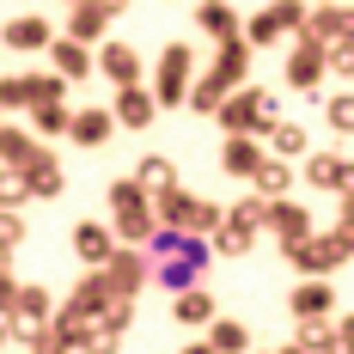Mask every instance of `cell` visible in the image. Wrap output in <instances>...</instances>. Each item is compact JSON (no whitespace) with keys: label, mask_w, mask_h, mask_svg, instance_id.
<instances>
[{"label":"cell","mask_w":354,"mask_h":354,"mask_svg":"<svg viewBox=\"0 0 354 354\" xmlns=\"http://www.w3.org/2000/svg\"><path fill=\"white\" fill-rule=\"evenodd\" d=\"M147 263H153V281H159V287L189 293V287H202V269L214 263V245H208V239H196V232L159 226V232L147 239Z\"/></svg>","instance_id":"obj_1"},{"label":"cell","mask_w":354,"mask_h":354,"mask_svg":"<svg viewBox=\"0 0 354 354\" xmlns=\"http://www.w3.org/2000/svg\"><path fill=\"white\" fill-rule=\"evenodd\" d=\"M153 214H159V226H171V232H196V239H214L220 220H226L220 202L189 196V189H165V196H153Z\"/></svg>","instance_id":"obj_2"},{"label":"cell","mask_w":354,"mask_h":354,"mask_svg":"<svg viewBox=\"0 0 354 354\" xmlns=\"http://www.w3.org/2000/svg\"><path fill=\"white\" fill-rule=\"evenodd\" d=\"M281 116H275V92L269 86H239V92H226V104H220V129L226 135H269Z\"/></svg>","instance_id":"obj_3"},{"label":"cell","mask_w":354,"mask_h":354,"mask_svg":"<svg viewBox=\"0 0 354 354\" xmlns=\"http://www.w3.org/2000/svg\"><path fill=\"white\" fill-rule=\"evenodd\" d=\"M306 0H269L263 12H250L245 19V43L250 49H269V43H287V37H299L306 31Z\"/></svg>","instance_id":"obj_4"},{"label":"cell","mask_w":354,"mask_h":354,"mask_svg":"<svg viewBox=\"0 0 354 354\" xmlns=\"http://www.w3.org/2000/svg\"><path fill=\"white\" fill-rule=\"evenodd\" d=\"M189 73H196V49H189V43H165V49H159V73H153V98H159V110L189 98Z\"/></svg>","instance_id":"obj_5"},{"label":"cell","mask_w":354,"mask_h":354,"mask_svg":"<svg viewBox=\"0 0 354 354\" xmlns=\"http://www.w3.org/2000/svg\"><path fill=\"white\" fill-rule=\"evenodd\" d=\"M318 49H330V43H354V0H318L312 12H306V31Z\"/></svg>","instance_id":"obj_6"},{"label":"cell","mask_w":354,"mask_h":354,"mask_svg":"<svg viewBox=\"0 0 354 354\" xmlns=\"http://www.w3.org/2000/svg\"><path fill=\"white\" fill-rule=\"evenodd\" d=\"M98 275H104L110 299H129V306H135V293L147 287V275H153V269H147V250H135V245H116V257H110V263L98 269Z\"/></svg>","instance_id":"obj_7"},{"label":"cell","mask_w":354,"mask_h":354,"mask_svg":"<svg viewBox=\"0 0 354 354\" xmlns=\"http://www.w3.org/2000/svg\"><path fill=\"white\" fill-rule=\"evenodd\" d=\"M287 263H293V269H306V275H312V281H324V275H330V269H336V263H348L354 250L342 245V239H336V232H312V239H306V245H293V250H281Z\"/></svg>","instance_id":"obj_8"},{"label":"cell","mask_w":354,"mask_h":354,"mask_svg":"<svg viewBox=\"0 0 354 354\" xmlns=\"http://www.w3.org/2000/svg\"><path fill=\"white\" fill-rule=\"evenodd\" d=\"M263 226L281 239V250H293V245H306V239H312V208H306V202H293V196H281V202H269V208H263Z\"/></svg>","instance_id":"obj_9"},{"label":"cell","mask_w":354,"mask_h":354,"mask_svg":"<svg viewBox=\"0 0 354 354\" xmlns=\"http://www.w3.org/2000/svg\"><path fill=\"white\" fill-rule=\"evenodd\" d=\"M306 183L330 196H354V159L342 153H306Z\"/></svg>","instance_id":"obj_10"},{"label":"cell","mask_w":354,"mask_h":354,"mask_svg":"<svg viewBox=\"0 0 354 354\" xmlns=\"http://www.w3.org/2000/svg\"><path fill=\"white\" fill-rule=\"evenodd\" d=\"M281 73H287V86H293V92H318V86H324V49L312 43V37H293Z\"/></svg>","instance_id":"obj_11"},{"label":"cell","mask_w":354,"mask_h":354,"mask_svg":"<svg viewBox=\"0 0 354 354\" xmlns=\"http://www.w3.org/2000/svg\"><path fill=\"white\" fill-rule=\"evenodd\" d=\"M110 306H116V299H110L104 275H98V269H86V275H80V287L68 293V306H62V312H68V318H80V324H98Z\"/></svg>","instance_id":"obj_12"},{"label":"cell","mask_w":354,"mask_h":354,"mask_svg":"<svg viewBox=\"0 0 354 354\" xmlns=\"http://www.w3.org/2000/svg\"><path fill=\"white\" fill-rule=\"evenodd\" d=\"M0 43H6V49H19V55H37V49H49V43H55V31H49V19H43V12H19V19H6V25H0Z\"/></svg>","instance_id":"obj_13"},{"label":"cell","mask_w":354,"mask_h":354,"mask_svg":"<svg viewBox=\"0 0 354 354\" xmlns=\"http://www.w3.org/2000/svg\"><path fill=\"white\" fill-rule=\"evenodd\" d=\"M110 116H116V129H147V122H159V98L147 86H116Z\"/></svg>","instance_id":"obj_14"},{"label":"cell","mask_w":354,"mask_h":354,"mask_svg":"<svg viewBox=\"0 0 354 354\" xmlns=\"http://www.w3.org/2000/svg\"><path fill=\"white\" fill-rule=\"evenodd\" d=\"M73 257L92 263V269H104L110 257H116V232L98 226V220H80V226H73Z\"/></svg>","instance_id":"obj_15"},{"label":"cell","mask_w":354,"mask_h":354,"mask_svg":"<svg viewBox=\"0 0 354 354\" xmlns=\"http://www.w3.org/2000/svg\"><path fill=\"white\" fill-rule=\"evenodd\" d=\"M245 68H250V43H245V31H239V37H226V43H220V55H214L208 73L226 86V92H239V86H245Z\"/></svg>","instance_id":"obj_16"},{"label":"cell","mask_w":354,"mask_h":354,"mask_svg":"<svg viewBox=\"0 0 354 354\" xmlns=\"http://www.w3.org/2000/svg\"><path fill=\"white\" fill-rule=\"evenodd\" d=\"M263 159H269V153L250 141V135H226V147H220V171H226V177H245V183L257 177Z\"/></svg>","instance_id":"obj_17"},{"label":"cell","mask_w":354,"mask_h":354,"mask_svg":"<svg viewBox=\"0 0 354 354\" xmlns=\"http://www.w3.org/2000/svg\"><path fill=\"white\" fill-rule=\"evenodd\" d=\"M98 73H104L110 86H141V55L129 43H104L98 49Z\"/></svg>","instance_id":"obj_18"},{"label":"cell","mask_w":354,"mask_h":354,"mask_svg":"<svg viewBox=\"0 0 354 354\" xmlns=\"http://www.w3.org/2000/svg\"><path fill=\"white\" fill-rule=\"evenodd\" d=\"M49 62H55L62 80H86V73L98 68V55H92L86 43H73V37H55V43H49Z\"/></svg>","instance_id":"obj_19"},{"label":"cell","mask_w":354,"mask_h":354,"mask_svg":"<svg viewBox=\"0 0 354 354\" xmlns=\"http://www.w3.org/2000/svg\"><path fill=\"white\" fill-rule=\"evenodd\" d=\"M62 183H68V171L55 165V153H49V147H37L31 165H25V189H31V196H62Z\"/></svg>","instance_id":"obj_20"},{"label":"cell","mask_w":354,"mask_h":354,"mask_svg":"<svg viewBox=\"0 0 354 354\" xmlns=\"http://www.w3.org/2000/svg\"><path fill=\"white\" fill-rule=\"evenodd\" d=\"M68 135H73L80 147H104L110 135H116V116H110V110H98V104H92V110H73Z\"/></svg>","instance_id":"obj_21"},{"label":"cell","mask_w":354,"mask_h":354,"mask_svg":"<svg viewBox=\"0 0 354 354\" xmlns=\"http://www.w3.org/2000/svg\"><path fill=\"white\" fill-rule=\"evenodd\" d=\"M171 318L183 324V330H208L220 312H214V299L202 293V287H189V293H171Z\"/></svg>","instance_id":"obj_22"},{"label":"cell","mask_w":354,"mask_h":354,"mask_svg":"<svg viewBox=\"0 0 354 354\" xmlns=\"http://www.w3.org/2000/svg\"><path fill=\"white\" fill-rule=\"evenodd\" d=\"M293 318L306 324V318H330L336 312V293H330V281H306V287H293V306H287Z\"/></svg>","instance_id":"obj_23"},{"label":"cell","mask_w":354,"mask_h":354,"mask_svg":"<svg viewBox=\"0 0 354 354\" xmlns=\"http://www.w3.org/2000/svg\"><path fill=\"white\" fill-rule=\"evenodd\" d=\"M196 25H202V37H214V43H226V37L245 31V25H239V12H232L226 0H202V6H196Z\"/></svg>","instance_id":"obj_24"},{"label":"cell","mask_w":354,"mask_h":354,"mask_svg":"<svg viewBox=\"0 0 354 354\" xmlns=\"http://www.w3.org/2000/svg\"><path fill=\"white\" fill-rule=\"evenodd\" d=\"M104 31H110V12L98 6V0H80V6H73V19H68V37L92 49V43H98Z\"/></svg>","instance_id":"obj_25"},{"label":"cell","mask_w":354,"mask_h":354,"mask_svg":"<svg viewBox=\"0 0 354 354\" xmlns=\"http://www.w3.org/2000/svg\"><path fill=\"white\" fill-rule=\"evenodd\" d=\"M135 183L147 196H165V189H177V165L165 153H147V159H135Z\"/></svg>","instance_id":"obj_26"},{"label":"cell","mask_w":354,"mask_h":354,"mask_svg":"<svg viewBox=\"0 0 354 354\" xmlns=\"http://www.w3.org/2000/svg\"><path fill=\"white\" fill-rule=\"evenodd\" d=\"M110 232H116V245H135V250H147V239L159 232V214H153V208L116 214V226H110Z\"/></svg>","instance_id":"obj_27"},{"label":"cell","mask_w":354,"mask_h":354,"mask_svg":"<svg viewBox=\"0 0 354 354\" xmlns=\"http://www.w3.org/2000/svg\"><path fill=\"white\" fill-rule=\"evenodd\" d=\"M250 183H257V196H263V202H281L287 189H293V165H287V159H275V153H269V159H263V165H257V177H250Z\"/></svg>","instance_id":"obj_28"},{"label":"cell","mask_w":354,"mask_h":354,"mask_svg":"<svg viewBox=\"0 0 354 354\" xmlns=\"http://www.w3.org/2000/svg\"><path fill=\"white\" fill-rule=\"evenodd\" d=\"M37 153V135L31 129H12V122H0V165H12V171H25Z\"/></svg>","instance_id":"obj_29"},{"label":"cell","mask_w":354,"mask_h":354,"mask_svg":"<svg viewBox=\"0 0 354 354\" xmlns=\"http://www.w3.org/2000/svg\"><path fill=\"white\" fill-rule=\"evenodd\" d=\"M208 348L214 354H250V330L239 318H214L208 324Z\"/></svg>","instance_id":"obj_30"},{"label":"cell","mask_w":354,"mask_h":354,"mask_svg":"<svg viewBox=\"0 0 354 354\" xmlns=\"http://www.w3.org/2000/svg\"><path fill=\"white\" fill-rule=\"evenodd\" d=\"M214 257H245L250 245H257V226H239V220H220V232L208 239Z\"/></svg>","instance_id":"obj_31"},{"label":"cell","mask_w":354,"mask_h":354,"mask_svg":"<svg viewBox=\"0 0 354 354\" xmlns=\"http://www.w3.org/2000/svg\"><path fill=\"white\" fill-rule=\"evenodd\" d=\"M183 104L196 110V116H220V104H226V86L214 80V73H202V80H189V98Z\"/></svg>","instance_id":"obj_32"},{"label":"cell","mask_w":354,"mask_h":354,"mask_svg":"<svg viewBox=\"0 0 354 354\" xmlns=\"http://www.w3.org/2000/svg\"><path fill=\"white\" fill-rule=\"evenodd\" d=\"M269 147H275V159H306V153H312V135H306L299 122H275V129H269Z\"/></svg>","instance_id":"obj_33"},{"label":"cell","mask_w":354,"mask_h":354,"mask_svg":"<svg viewBox=\"0 0 354 354\" xmlns=\"http://www.w3.org/2000/svg\"><path fill=\"white\" fill-rule=\"evenodd\" d=\"M336 342H342V336H336L324 318H306L299 330H293V348H306V354H336Z\"/></svg>","instance_id":"obj_34"},{"label":"cell","mask_w":354,"mask_h":354,"mask_svg":"<svg viewBox=\"0 0 354 354\" xmlns=\"http://www.w3.org/2000/svg\"><path fill=\"white\" fill-rule=\"evenodd\" d=\"M68 122H73L68 104H37L31 110V135H43V141H49V135H68Z\"/></svg>","instance_id":"obj_35"},{"label":"cell","mask_w":354,"mask_h":354,"mask_svg":"<svg viewBox=\"0 0 354 354\" xmlns=\"http://www.w3.org/2000/svg\"><path fill=\"white\" fill-rule=\"evenodd\" d=\"M110 208H116V214H135V208H153V196H147L135 177H122V183H110Z\"/></svg>","instance_id":"obj_36"},{"label":"cell","mask_w":354,"mask_h":354,"mask_svg":"<svg viewBox=\"0 0 354 354\" xmlns=\"http://www.w3.org/2000/svg\"><path fill=\"white\" fill-rule=\"evenodd\" d=\"M324 122H330L336 135H354V92H336V98H324Z\"/></svg>","instance_id":"obj_37"},{"label":"cell","mask_w":354,"mask_h":354,"mask_svg":"<svg viewBox=\"0 0 354 354\" xmlns=\"http://www.w3.org/2000/svg\"><path fill=\"white\" fill-rule=\"evenodd\" d=\"M25 80H31V110L37 104H62V92H68L62 73H25Z\"/></svg>","instance_id":"obj_38"},{"label":"cell","mask_w":354,"mask_h":354,"mask_svg":"<svg viewBox=\"0 0 354 354\" xmlns=\"http://www.w3.org/2000/svg\"><path fill=\"white\" fill-rule=\"evenodd\" d=\"M0 110H31V80L25 73H6L0 80Z\"/></svg>","instance_id":"obj_39"},{"label":"cell","mask_w":354,"mask_h":354,"mask_svg":"<svg viewBox=\"0 0 354 354\" xmlns=\"http://www.w3.org/2000/svg\"><path fill=\"white\" fill-rule=\"evenodd\" d=\"M324 73H336V80L354 86V43H330V49H324Z\"/></svg>","instance_id":"obj_40"},{"label":"cell","mask_w":354,"mask_h":354,"mask_svg":"<svg viewBox=\"0 0 354 354\" xmlns=\"http://www.w3.org/2000/svg\"><path fill=\"white\" fill-rule=\"evenodd\" d=\"M12 312H25V318H55V306H49V293H43V287H19V306H12Z\"/></svg>","instance_id":"obj_41"},{"label":"cell","mask_w":354,"mask_h":354,"mask_svg":"<svg viewBox=\"0 0 354 354\" xmlns=\"http://www.w3.org/2000/svg\"><path fill=\"white\" fill-rule=\"evenodd\" d=\"M43 330H49V324H43V318H25V312H12V318H6V336H12V342H25V348H31Z\"/></svg>","instance_id":"obj_42"},{"label":"cell","mask_w":354,"mask_h":354,"mask_svg":"<svg viewBox=\"0 0 354 354\" xmlns=\"http://www.w3.org/2000/svg\"><path fill=\"white\" fill-rule=\"evenodd\" d=\"M263 208H269L263 196H245V202H232V208H226V220H239V226H257V232H263Z\"/></svg>","instance_id":"obj_43"},{"label":"cell","mask_w":354,"mask_h":354,"mask_svg":"<svg viewBox=\"0 0 354 354\" xmlns=\"http://www.w3.org/2000/svg\"><path fill=\"white\" fill-rule=\"evenodd\" d=\"M336 239L354 250V196H342V220H336Z\"/></svg>","instance_id":"obj_44"},{"label":"cell","mask_w":354,"mask_h":354,"mask_svg":"<svg viewBox=\"0 0 354 354\" xmlns=\"http://www.w3.org/2000/svg\"><path fill=\"white\" fill-rule=\"evenodd\" d=\"M19 306V281H12V269H0V312H12Z\"/></svg>","instance_id":"obj_45"},{"label":"cell","mask_w":354,"mask_h":354,"mask_svg":"<svg viewBox=\"0 0 354 354\" xmlns=\"http://www.w3.org/2000/svg\"><path fill=\"white\" fill-rule=\"evenodd\" d=\"M31 354H68V342H62L55 330H43V336H37V342H31Z\"/></svg>","instance_id":"obj_46"},{"label":"cell","mask_w":354,"mask_h":354,"mask_svg":"<svg viewBox=\"0 0 354 354\" xmlns=\"http://www.w3.org/2000/svg\"><path fill=\"white\" fill-rule=\"evenodd\" d=\"M336 336H342V342H348V348H354V312H348V318H342V324H336Z\"/></svg>","instance_id":"obj_47"},{"label":"cell","mask_w":354,"mask_h":354,"mask_svg":"<svg viewBox=\"0 0 354 354\" xmlns=\"http://www.w3.org/2000/svg\"><path fill=\"white\" fill-rule=\"evenodd\" d=\"M98 6H104L110 19H116V12H122V6H129V0H98Z\"/></svg>","instance_id":"obj_48"},{"label":"cell","mask_w":354,"mask_h":354,"mask_svg":"<svg viewBox=\"0 0 354 354\" xmlns=\"http://www.w3.org/2000/svg\"><path fill=\"white\" fill-rule=\"evenodd\" d=\"M177 354H214V348H208V342H189V348H177Z\"/></svg>","instance_id":"obj_49"},{"label":"cell","mask_w":354,"mask_h":354,"mask_svg":"<svg viewBox=\"0 0 354 354\" xmlns=\"http://www.w3.org/2000/svg\"><path fill=\"white\" fill-rule=\"evenodd\" d=\"M6 342H12V336H6V318H0V348H6Z\"/></svg>","instance_id":"obj_50"},{"label":"cell","mask_w":354,"mask_h":354,"mask_svg":"<svg viewBox=\"0 0 354 354\" xmlns=\"http://www.w3.org/2000/svg\"><path fill=\"white\" fill-rule=\"evenodd\" d=\"M281 354H306V348H293V342H287V348H281Z\"/></svg>","instance_id":"obj_51"},{"label":"cell","mask_w":354,"mask_h":354,"mask_svg":"<svg viewBox=\"0 0 354 354\" xmlns=\"http://www.w3.org/2000/svg\"><path fill=\"white\" fill-rule=\"evenodd\" d=\"M68 6H80V0H68Z\"/></svg>","instance_id":"obj_52"}]
</instances>
